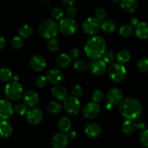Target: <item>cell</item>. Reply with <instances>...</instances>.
Listing matches in <instances>:
<instances>
[{
    "mask_svg": "<svg viewBox=\"0 0 148 148\" xmlns=\"http://www.w3.org/2000/svg\"><path fill=\"white\" fill-rule=\"evenodd\" d=\"M106 49V41L101 36H92L87 41L84 46L85 55L92 60L101 59Z\"/></svg>",
    "mask_w": 148,
    "mask_h": 148,
    "instance_id": "obj_1",
    "label": "cell"
},
{
    "mask_svg": "<svg viewBox=\"0 0 148 148\" xmlns=\"http://www.w3.org/2000/svg\"><path fill=\"white\" fill-rule=\"evenodd\" d=\"M119 110L121 115L126 119L134 120L139 118L143 113V105L137 99L127 97L120 103Z\"/></svg>",
    "mask_w": 148,
    "mask_h": 148,
    "instance_id": "obj_2",
    "label": "cell"
},
{
    "mask_svg": "<svg viewBox=\"0 0 148 148\" xmlns=\"http://www.w3.org/2000/svg\"><path fill=\"white\" fill-rule=\"evenodd\" d=\"M59 26L54 20H44L40 23L38 28V33L43 39H54L59 32Z\"/></svg>",
    "mask_w": 148,
    "mask_h": 148,
    "instance_id": "obj_3",
    "label": "cell"
},
{
    "mask_svg": "<svg viewBox=\"0 0 148 148\" xmlns=\"http://www.w3.org/2000/svg\"><path fill=\"white\" fill-rule=\"evenodd\" d=\"M4 94L10 101H18L23 97V89L20 84L17 81H11L4 87Z\"/></svg>",
    "mask_w": 148,
    "mask_h": 148,
    "instance_id": "obj_4",
    "label": "cell"
},
{
    "mask_svg": "<svg viewBox=\"0 0 148 148\" xmlns=\"http://www.w3.org/2000/svg\"><path fill=\"white\" fill-rule=\"evenodd\" d=\"M108 74L111 81L120 83L124 81L127 76V69L123 64L114 62L108 68Z\"/></svg>",
    "mask_w": 148,
    "mask_h": 148,
    "instance_id": "obj_5",
    "label": "cell"
},
{
    "mask_svg": "<svg viewBox=\"0 0 148 148\" xmlns=\"http://www.w3.org/2000/svg\"><path fill=\"white\" fill-rule=\"evenodd\" d=\"M59 30L65 36H72L77 30V23L74 19L69 17H64L59 21Z\"/></svg>",
    "mask_w": 148,
    "mask_h": 148,
    "instance_id": "obj_6",
    "label": "cell"
},
{
    "mask_svg": "<svg viewBox=\"0 0 148 148\" xmlns=\"http://www.w3.org/2000/svg\"><path fill=\"white\" fill-rule=\"evenodd\" d=\"M81 104L79 100L73 96L67 97L63 103V108L64 111L70 115H75L78 114L80 110Z\"/></svg>",
    "mask_w": 148,
    "mask_h": 148,
    "instance_id": "obj_7",
    "label": "cell"
},
{
    "mask_svg": "<svg viewBox=\"0 0 148 148\" xmlns=\"http://www.w3.org/2000/svg\"><path fill=\"white\" fill-rule=\"evenodd\" d=\"M82 27L85 33L95 36L101 30V23L95 17H88L83 21Z\"/></svg>",
    "mask_w": 148,
    "mask_h": 148,
    "instance_id": "obj_8",
    "label": "cell"
},
{
    "mask_svg": "<svg viewBox=\"0 0 148 148\" xmlns=\"http://www.w3.org/2000/svg\"><path fill=\"white\" fill-rule=\"evenodd\" d=\"M14 107L11 102L7 99L0 100V119L8 120L14 113Z\"/></svg>",
    "mask_w": 148,
    "mask_h": 148,
    "instance_id": "obj_9",
    "label": "cell"
},
{
    "mask_svg": "<svg viewBox=\"0 0 148 148\" xmlns=\"http://www.w3.org/2000/svg\"><path fill=\"white\" fill-rule=\"evenodd\" d=\"M124 100V94L119 88H112L108 91L106 94L107 103L113 106L119 104Z\"/></svg>",
    "mask_w": 148,
    "mask_h": 148,
    "instance_id": "obj_10",
    "label": "cell"
},
{
    "mask_svg": "<svg viewBox=\"0 0 148 148\" xmlns=\"http://www.w3.org/2000/svg\"><path fill=\"white\" fill-rule=\"evenodd\" d=\"M89 68L92 75L95 76H101L106 73L107 69V63L103 59L92 60L90 63Z\"/></svg>",
    "mask_w": 148,
    "mask_h": 148,
    "instance_id": "obj_11",
    "label": "cell"
},
{
    "mask_svg": "<svg viewBox=\"0 0 148 148\" xmlns=\"http://www.w3.org/2000/svg\"><path fill=\"white\" fill-rule=\"evenodd\" d=\"M43 113L40 108L33 107L27 111L26 114V119L30 124L36 126L43 120Z\"/></svg>",
    "mask_w": 148,
    "mask_h": 148,
    "instance_id": "obj_12",
    "label": "cell"
},
{
    "mask_svg": "<svg viewBox=\"0 0 148 148\" xmlns=\"http://www.w3.org/2000/svg\"><path fill=\"white\" fill-rule=\"evenodd\" d=\"M101 112V107L98 103L90 102L84 107L82 113L84 116L88 119H94L98 117Z\"/></svg>",
    "mask_w": 148,
    "mask_h": 148,
    "instance_id": "obj_13",
    "label": "cell"
},
{
    "mask_svg": "<svg viewBox=\"0 0 148 148\" xmlns=\"http://www.w3.org/2000/svg\"><path fill=\"white\" fill-rule=\"evenodd\" d=\"M23 102L27 106V107H30V108H33L38 105L40 101V97L37 91L32 89L25 91L23 94Z\"/></svg>",
    "mask_w": 148,
    "mask_h": 148,
    "instance_id": "obj_14",
    "label": "cell"
},
{
    "mask_svg": "<svg viewBox=\"0 0 148 148\" xmlns=\"http://www.w3.org/2000/svg\"><path fill=\"white\" fill-rule=\"evenodd\" d=\"M69 143V138L64 132L55 133L51 139V145L53 148H66Z\"/></svg>",
    "mask_w": 148,
    "mask_h": 148,
    "instance_id": "obj_15",
    "label": "cell"
},
{
    "mask_svg": "<svg viewBox=\"0 0 148 148\" xmlns=\"http://www.w3.org/2000/svg\"><path fill=\"white\" fill-rule=\"evenodd\" d=\"M30 65L32 69L37 72H40L43 71L46 68V61L42 55H35L30 58Z\"/></svg>",
    "mask_w": 148,
    "mask_h": 148,
    "instance_id": "obj_16",
    "label": "cell"
},
{
    "mask_svg": "<svg viewBox=\"0 0 148 148\" xmlns=\"http://www.w3.org/2000/svg\"><path fill=\"white\" fill-rule=\"evenodd\" d=\"M51 94L56 100L64 101L68 97V91L64 86L56 84L51 89Z\"/></svg>",
    "mask_w": 148,
    "mask_h": 148,
    "instance_id": "obj_17",
    "label": "cell"
},
{
    "mask_svg": "<svg viewBox=\"0 0 148 148\" xmlns=\"http://www.w3.org/2000/svg\"><path fill=\"white\" fill-rule=\"evenodd\" d=\"M46 77L48 81L51 84H58L62 82L64 78V75L60 70L51 69L46 72Z\"/></svg>",
    "mask_w": 148,
    "mask_h": 148,
    "instance_id": "obj_18",
    "label": "cell"
},
{
    "mask_svg": "<svg viewBox=\"0 0 148 148\" xmlns=\"http://www.w3.org/2000/svg\"><path fill=\"white\" fill-rule=\"evenodd\" d=\"M101 128L98 123H89L85 127V133L90 138H96L101 135Z\"/></svg>",
    "mask_w": 148,
    "mask_h": 148,
    "instance_id": "obj_19",
    "label": "cell"
},
{
    "mask_svg": "<svg viewBox=\"0 0 148 148\" xmlns=\"http://www.w3.org/2000/svg\"><path fill=\"white\" fill-rule=\"evenodd\" d=\"M134 33L140 39L145 40L148 39V23L140 22L134 28Z\"/></svg>",
    "mask_w": 148,
    "mask_h": 148,
    "instance_id": "obj_20",
    "label": "cell"
},
{
    "mask_svg": "<svg viewBox=\"0 0 148 148\" xmlns=\"http://www.w3.org/2000/svg\"><path fill=\"white\" fill-rule=\"evenodd\" d=\"M12 126L7 120H2L0 122V136L4 139L10 137L12 134Z\"/></svg>",
    "mask_w": 148,
    "mask_h": 148,
    "instance_id": "obj_21",
    "label": "cell"
},
{
    "mask_svg": "<svg viewBox=\"0 0 148 148\" xmlns=\"http://www.w3.org/2000/svg\"><path fill=\"white\" fill-rule=\"evenodd\" d=\"M120 4L122 10L128 13L134 12L138 7L137 0H121Z\"/></svg>",
    "mask_w": 148,
    "mask_h": 148,
    "instance_id": "obj_22",
    "label": "cell"
},
{
    "mask_svg": "<svg viewBox=\"0 0 148 148\" xmlns=\"http://www.w3.org/2000/svg\"><path fill=\"white\" fill-rule=\"evenodd\" d=\"M56 65L60 68H67L72 63V58L67 54L62 53L58 55L56 59Z\"/></svg>",
    "mask_w": 148,
    "mask_h": 148,
    "instance_id": "obj_23",
    "label": "cell"
},
{
    "mask_svg": "<svg viewBox=\"0 0 148 148\" xmlns=\"http://www.w3.org/2000/svg\"><path fill=\"white\" fill-rule=\"evenodd\" d=\"M58 129L61 131V132H67L69 131L72 127V122L70 119L66 116L60 118L57 122Z\"/></svg>",
    "mask_w": 148,
    "mask_h": 148,
    "instance_id": "obj_24",
    "label": "cell"
},
{
    "mask_svg": "<svg viewBox=\"0 0 148 148\" xmlns=\"http://www.w3.org/2000/svg\"><path fill=\"white\" fill-rule=\"evenodd\" d=\"M136 130V126L134 124V121L132 120L126 119L125 121L122 123L121 126V131L123 133L127 136H130L133 134Z\"/></svg>",
    "mask_w": 148,
    "mask_h": 148,
    "instance_id": "obj_25",
    "label": "cell"
},
{
    "mask_svg": "<svg viewBox=\"0 0 148 148\" xmlns=\"http://www.w3.org/2000/svg\"><path fill=\"white\" fill-rule=\"evenodd\" d=\"M116 25L112 19H106L101 23V29L106 33H111L115 30Z\"/></svg>",
    "mask_w": 148,
    "mask_h": 148,
    "instance_id": "obj_26",
    "label": "cell"
},
{
    "mask_svg": "<svg viewBox=\"0 0 148 148\" xmlns=\"http://www.w3.org/2000/svg\"><path fill=\"white\" fill-rule=\"evenodd\" d=\"M33 33V29L31 26L27 24H25L22 26L21 27L19 28L18 34L22 39H27L31 37Z\"/></svg>",
    "mask_w": 148,
    "mask_h": 148,
    "instance_id": "obj_27",
    "label": "cell"
},
{
    "mask_svg": "<svg viewBox=\"0 0 148 148\" xmlns=\"http://www.w3.org/2000/svg\"><path fill=\"white\" fill-rule=\"evenodd\" d=\"M47 109L51 114L58 115L62 111L63 106H62V103L59 102V101L54 100V101H51L49 103Z\"/></svg>",
    "mask_w": 148,
    "mask_h": 148,
    "instance_id": "obj_28",
    "label": "cell"
},
{
    "mask_svg": "<svg viewBox=\"0 0 148 148\" xmlns=\"http://www.w3.org/2000/svg\"><path fill=\"white\" fill-rule=\"evenodd\" d=\"M116 57L118 62L124 65V64L127 63L130 60L131 54L127 49H121V50L119 51L118 53L116 54Z\"/></svg>",
    "mask_w": 148,
    "mask_h": 148,
    "instance_id": "obj_29",
    "label": "cell"
},
{
    "mask_svg": "<svg viewBox=\"0 0 148 148\" xmlns=\"http://www.w3.org/2000/svg\"><path fill=\"white\" fill-rule=\"evenodd\" d=\"M134 31V30L133 26H132L131 24H128V23H125L119 28V33L120 36H121L122 37L128 38L133 34Z\"/></svg>",
    "mask_w": 148,
    "mask_h": 148,
    "instance_id": "obj_30",
    "label": "cell"
},
{
    "mask_svg": "<svg viewBox=\"0 0 148 148\" xmlns=\"http://www.w3.org/2000/svg\"><path fill=\"white\" fill-rule=\"evenodd\" d=\"M13 74L11 70L6 67L0 68V81L2 82L8 83L11 81Z\"/></svg>",
    "mask_w": 148,
    "mask_h": 148,
    "instance_id": "obj_31",
    "label": "cell"
},
{
    "mask_svg": "<svg viewBox=\"0 0 148 148\" xmlns=\"http://www.w3.org/2000/svg\"><path fill=\"white\" fill-rule=\"evenodd\" d=\"M46 46H47V49L49 52L55 53V52H57L60 49V42L55 38L54 39H49L48 41L47 44H46Z\"/></svg>",
    "mask_w": 148,
    "mask_h": 148,
    "instance_id": "obj_32",
    "label": "cell"
},
{
    "mask_svg": "<svg viewBox=\"0 0 148 148\" xmlns=\"http://www.w3.org/2000/svg\"><path fill=\"white\" fill-rule=\"evenodd\" d=\"M88 63L86 61H85L82 59H78L74 62L73 68L75 71L79 73H83L87 71L88 69Z\"/></svg>",
    "mask_w": 148,
    "mask_h": 148,
    "instance_id": "obj_33",
    "label": "cell"
},
{
    "mask_svg": "<svg viewBox=\"0 0 148 148\" xmlns=\"http://www.w3.org/2000/svg\"><path fill=\"white\" fill-rule=\"evenodd\" d=\"M136 66L140 72L143 73L148 72V59L147 57L140 58L137 62Z\"/></svg>",
    "mask_w": 148,
    "mask_h": 148,
    "instance_id": "obj_34",
    "label": "cell"
},
{
    "mask_svg": "<svg viewBox=\"0 0 148 148\" xmlns=\"http://www.w3.org/2000/svg\"><path fill=\"white\" fill-rule=\"evenodd\" d=\"M51 15V17L53 20H59L60 21L62 19L64 18V13L63 10L61 7H56L52 9Z\"/></svg>",
    "mask_w": 148,
    "mask_h": 148,
    "instance_id": "obj_35",
    "label": "cell"
},
{
    "mask_svg": "<svg viewBox=\"0 0 148 148\" xmlns=\"http://www.w3.org/2000/svg\"><path fill=\"white\" fill-rule=\"evenodd\" d=\"M14 110L19 115H26L27 111H28V110H27V106L24 102H20L16 104L15 106L14 107Z\"/></svg>",
    "mask_w": 148,
    "mask_h": 148,
    "instance_id": "obj_36",
    "label": "cell"
},
{
    "mask_svg": "<svg viewBox=\"0 0 148 148\" xmlns=\"http://www.w3.org/2000/svg\"><path fill=\"white\" fill-rule=\"evenodd\" d=\"M107 17V12L103 8H98L94 12V17L99 22H103Z\"/></svg>",
    "mask_w": 148,
    "mask_h": 148,
    "instance_id": "obj_37",
    "label": "cell"
},
{
    "mask_svg": "<svg viewBox=\"0 0 148 148\" xmlns=\"http://www.w3.org/2000/svg\"><path fill=\"white\" fill-rule=\"evenodd\" d=\"M104 99V93L102 90L96 89L92 92V102H95L96 103L101 102Z\"/></svg>",
    "mask_w": 148,
    "mask_h": 148,
    "instance_id": "obj_38",
    "label": "cell"
},
{
    "mask_svg": "<svg viewBox=\"0 0 148 148\" xmlns=\"http://www.w3.org/2000/svg\"><path fill=\"white\" fill-rule=\"evenodd\" d=\"M116 56V55H115V53H114L113 51L106 50L105 53H104V55H103L102 59H103L104 62H106L107 64L112 63L114 61V59H115Z\"/></svg>",
    "mask_w": 148,
    "mask_h": 148,
    "instance_id": "obj_39",
    "label": "cell"
},
{
    "mask_svg": "<svg viewBox=\"0 0 148 148\" xmlns=\"http://www.w3.org/2000/svg\"><path fill=\"white\" fill-rule=\"evenodd\" d=\"M11 45L14 49H20L23 46V39H22L20 36H14L11 41Z\"/></svg>",
    "mask_w": 148,
    "mask_h": 148,
    "instance_id": "obj_40",
    "label": "cell"
},
{
    "mask_svg": "<svg viewBox=\"0 0 148 148\" xmlns=\"http://www.w3.org/2000/svg\"><path fill=\"white\" fill-rule=\"evenodd\" d=\"M72 96L76 98H80L82 95H83L84 93V89L80 85H75L72 87Z\"/></svg>",
    "mask_w": 148,
    "mask_h": 148,
    "instance_id": "obj_41",
    "label": "cell"
},
{
    "mask_svg": "<svg viewBox=\"0 0 148 148\" xmlns=\"http://www.w3.org/2000/svg\"><path fill=\"white\" fill-rule=\"evenodd\" d=\"M140 141L143 146L148 147V129H145L140 135Z\"/></svg>",
    "mask_w": 148,
    "mask_h": 148,
    "instance_id": "obj_42",
    "label": "cell"
},
{
    "mask_svg": "<svg viewBox=\"0 0 148 148\" xmlns=\"http://www.w3.org/2000/svg\"><path fill=\"white\" fill-rule=\"evenodd\" d=\"M48 80L46 76L44 75H40L38 77L36 80V84L38 87L39 88H43L47 85Z\"/></svg>",
    "mask_w": 148,
    "mask_h": 148,
    "instance_id": "obj_43",
    "label": "cell"
},
{
    "mask_svg": "<svg viewBox=\"0 0 148 148\" xmlns=\"http://www.w3.org/2000/svg\"><path fill=\"white\" fill-rule=\"evenodd\" d=\"M66 15H67V17H69V18L74 19L77 15V9L75 8L73 6H70V7H68L66 8Z\"/></svg>",
    "mask_w": 148,
    "mask_h": 148,
    "instance_id": "obj_44",
    "label": "cell"
},
{
    "mask_svg": "<svg viewBox=\"0 0 148 148\" xmlns=\"http://www.w3.org/2000/svg\"><path fill=\"white\" fill-rule=\"evenodd\" d=\"M134 124H135V126H136V129H138V130H141V131H143L145 129V127H146V125H145V121L143 120H142V119H136L135 121H134Z\"/></svg>",
    "mask_w": 148,
    "mask_h": 148,
    "instance_id": "obj_45",
    "label": "cell"
},
{
    "mask_svg": "<svg viewBox=\"0 0 148 148\" xmlns=\"http://www.w3.org/2000/svg\"><path fill=\"white\" fill-rule=\"evenodd\" d=\"M81 52L79 51V49H78L77 48H73L70 50L69 52V56L72 58V59H77L79 58V57L80 56Z\"/></svg>",
    "mask_w": 148,
    "mask_h": 148,
    "instance_id": "obj_46",
    "label": "cell"
},
{
    "mask_svg": "<svg viewBox=\"0 0 148 148\" xmlns=\"http://www.w3.org/2000/svg\"><path fill=\"white\" fill-rule=\"evenodd\" d=\"M66 136L69 138V139H74L77 137V132L75 130H69L66 132Z\"/></svg>",
    "mask_w": 148,
    "mask_h": 148,
    "instance_id": "obj_47",
    "label": "cell"
},
{
    "mask_svg": "<svg viewBox=\"0 0 148 148\" xmlns=\"http://www.w3.org/2000/svg\"><path fill=\"white\" fill-rule=\"evenodd\" d=\"M61 1L66 7H70V6H73V4H75L76 0H61Z\"/></svg>",
    "mask_w": 148,
    "mask_h": 148,
    "instance_id": "obj_48",
    "label": "cell"
},
{
    "mask_svg": "<svg viewBox=\"0 0 148 148\" xmlns=\"http://www.w3.org/2000/svg\"><path fill=\"white\" fill-rule=\"evenodd\" d=\"M6 46V40L3 36H0V51L2 50Z\"/></svg>",
    "mask_w": 148,
    "mask_h": 148,
    "instance_id": "obj_49",
    "label": "cell"
},
{
    "mask_svg": "<svg viewBox=\"0 0 148 148\" xmlns=\"http://www.w3.org/2000/svg\"><path fill=\"white\" fill-rule=\"evenodd\" d=\"M130 23H131L132 26H136L137 24H138L140 22H139V19L136 17H132L131 19H130Z\"/></svg>",
    "mask_w": 148,
    "mask_h": 148,
    "instance_id": "obj_50",
    "label": "cell"
},
{
    "mask_svg": "<svg viewBox=\"0 0 148 148\" xmlns=\"http://www.w3.org/2000/svg\"><path fill=\"white\" fill-rule=\"evenodd\" d=\"M19 80H20V77L17 75H13L12 78V81H17V82H19Z\"/></svg>",
    "mask_w": 148,
    "mask_h": 148,
    "instance_id": "obj_51",
    "label": "cell"
},
{
    "mask_svg": "<svg viewBox=\"0 0 148 148\" xmlns=\"http://www.w3.org/2000/svg\"><path fill=\"white\" fill-rule=\"evenodd\" d=\"M114 106H113L112 104H109V103H107L106 105V109L108 110H111L113 109V107H114Z\"/></svg>",
    "mask_w": 148,
    "mask_h": 148,
    "instance_id": "obj_52",
    "label": "cell"
},
{
    "mask_svg": "<svg viewBox=\"0 0 148 148\" xmlns=\"http://www.w3.org/2000/svg\"><path fill=\"white\" fill-rule=\"evenodd\" d=\"M111 1H112L114 3H115V4H117V3H119L121 1V0H111Z\"/></svg>",
    "mask_w": 148,
    "mask_h": 148,
    "instance_id": "obj_53",
    "label": "cell"
},
{
    "mask_svg": "<svg viewBox=\"0 0 148 148\" xmlns=\"http://www.w3.org/2000/svg\"><path fill=\"white\" fill-rule=\"evenodd\" d=\"M1 119H0V122H1Z\"/></svg>",
    "mask_w": 148,
    "mask_h": 148,
    "instance_id": "obj_54",
    "label": "cell"
}]
</instances>
